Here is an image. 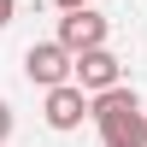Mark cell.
<instances>
[{
  "label": "cell",
  "instance_id": "2",
  "mask_svg": "<svg viewBox=\"0 0 147 147\" xmlns=\"http://www.w3.org/2000/svg\"><path fill=\"white\" fill-rule=\"evenodd\" d=\"M24 77L53 94V88H65V82H77V53H71L65 41H35L30 53H24Z\"/></svg>",
  "mask_w": 147,
  "mask_h": 147
},
{
  "label": "cell",
  "instance_id": "6",
  "mask_svg": "<svg viewBox=\"0 0 147 147\" xmlns=\"http://www.w3.org/2000/svg\"><path fill=\"white\" fill-rule=\"evenodd\" d=\"M6 136H12V106L0 100V147H6Z\"/></svg>",
  "mask_w": 147,
  "mask_h": 147
},
{
  "label": "cell",
  "instance_id": "8",
  "mask_svg": "<svg viewBox=\"0 0 147 147\" xmlns=\"http://www.w3.org/2000/svg\"><path fill=\"white\" fill-rule=\"evenodd\" d=\"M12 12H18V0H0V30L12 24Z\"/></svg>",
  "mask_w": 147,
  "mask_h": 147
},
{
  "label": "cell",
  "instance_id": "3",
  "mask_svg": "<svg viewBox=\"0 0 147 147\" xmlns=\"http://www.w3.org/2000/svg\"><path fill=\"white\" fill-rule=\"evenodd\" d=\"M106 30H112V24H106L100 12L88 6V12H65V18H59V35H53V41H65L71 53L82 59V53H94V47H106Z\"/></svg>",
  "mask_w": 147,
  "mask_h": 147
},
{
  "label": "cell",
  "instance_id": "4",
  "mask_svg": "<svg viewBox=\"0 0 147 147\" xmlns=\"http://www.w3.org/2000/svg\"><path fill=\"white\" fill-rule=\"evenodd\" d=\"M77 88L82 94H106V88H124V59L106 53V47H94V53L77 59Z\"/></svg>",
  "mask_w": 147,
  "mask_h": 147
},
{
  "label": "cell",
  "instance_id": "1",
  "mask_svg": "<svg viewBox=\"0 0 147 147\" xmlns=\"http://www.w3.org/2000/svg\"><path fill=\"white\" fill-rule=\"evenodd\" d=\"M94 124H100V141L106 147H147V118H141L136 88L94 94Z\"/></svg>",
  "mask_w": 147,
  "mask_h": 147
},
{
  "label": "cell",
  "instance_id": "7",
  "mask_svg": "<svg viewBox=\"0 0 147 147\" xmlns=\"http://www.w3.org/2000/svg\"><path fill=\"white\" fill-rule=\"evenodd\" d=\"M53 6H59V12H88L94 0H53Z\"/></svg>",
  "mask_w": 147,
  "mask_h": 147
},
{
  "label": "cell",
  "instance_id": "5",
  "mask_svg": "<svg viewBox=\"0 0 147 147\" xmlns=\"http://www.w3.org/2000/svg\"><path fill=\"white\" fill-rule=\"evenodd\" d=\"M82 118H94V94H82L77 82H65V88L47 94V124L53 129H77Z\"/></svg>",
  "mask_w": 147,
  "mask_h": 147
}]
</instances>
